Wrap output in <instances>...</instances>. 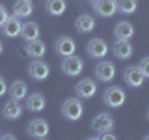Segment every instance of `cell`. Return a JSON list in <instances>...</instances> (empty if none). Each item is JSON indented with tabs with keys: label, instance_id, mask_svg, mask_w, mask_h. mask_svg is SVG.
<instances>
[{
	"label": "cell",
	"instance_id": "1",
	"mask_svg": "<svg viewBox=\"0 0 149 140\" xmlns=\"http://www.w3.org/2000/svg\"><path fill=\"white\" fill-rule=\"evenodd\" d=\"M62 114H63V118L69 120V121H78L82 118V114H84L82 101L74 99V97L73 99H65L63 105H62Z\"/></svg>",
	"mask_w": 149,
	"mask_h": 140
},
{
	"label": "cell",
	"instance_id": "2",
	"mask_svg": "<svg viewBox=\"0 0 149 140\" xmlns=\"http://www.w3.org/2000/svg\"><path fill=\"white\" fill-rule=\"evenodd\" d=\"M102 99H104V103L110 106V108H119V106L125 103V99H127V95H125V90H123V88L110 86V88H106Z\"/></svg>",
	"mask_w": 149,
	"mask_h": 140
},
{
	"label": "cell",
	"instance_id": "3",
	"mask_svg": "<svg viewBox=\"0 0 149 140\" xmlns=\"http://www.w3.org/2000/svg\"><path fill=\"white\" fill-rule=\"evenodd\" d=\"M84 69V60L78 58V56H65L63 62H62V71L67 75V77H77V75H80Z\"/></svg>",
	"mask_w": 149,
	"mask_h": 140
},
{
	"label": "cell",
	"instance_id": "4",
	"mask_svg": "<svg viewBox=\"0 0 149 140\" xmlns=\"http://www.w3.org/2000/svg\"><path fill=\"white\" fill-rule=\"evenodd\" d=\"M95 77L97 80L101 82H112L116 77V65L114 62H108V60H102L95 65Z\"/></svg>",
	"mask_w": 149,
	"mask_h": 140
},
{
	"label": "cell",
	"instance_id": "5",
	"mask_svg": "<svg viewBox=\"0 0 149 140\" xmlns=\"http://www.w3.org/2000/svg\"><path fill=\"white\" fill-rule=\"evenodd\" d=\"M93 9L101 17H114L118 11V0H93Z\"/></svg>",
	"mask_w": 149,
	"mask_h": 140
},
{
	"label": "cell",
	"instance_id": "6",
	"mask_svg": "<svg viewBox=\"0 0 149 140\" xmlns=\"http://www.w3.org/2000/svg\"><path fill=\"white\" fill-rule=\"evenodd\" d=\"M91 129L95 133H104V131H112L114 129V118L108 114V112H102V114H97L91 121Z\"/></svg>",
	"mask_w": 149,
	"mask_h": 140
},
{
	"label": "cell",
	"instance_id": "7",
	"mask_svg": "<svg viewBox=\"0 0 149 140\" xmlns=\"http://www.w3.org/2000/svg\"><path fill=\"white\" fill-rule=\"evenodd\" d=\"M28 73H30V77L34 78V80H45L47 77L50 75V67L49 64L41 62V60H34L30 65H28Z\"/></svg>",
	"mask_w": 149,
	"mask_h": 140
},
{
	"label": "cell",
	"instance_id": "8",
	"mask_svg": "<svg viewBox=\"0 0 149 140\" xmlns=\"http://www.w3.org/2000/svg\"><path fill=\"white\" fill-rule=\"evenodd\" d=\"M74 93H77V97H82V99H90L97 93V84L93 78H82L80 82L77 84V88H74Z\"/></svg>",
	"mask_w": 149,
	"mask_h": 140
},
{
	"label": "cell",
	"instance_id": "9",
	"mask_svg": "<svg viewBox=\"0 0 149 140\" xmlns=\"http://www.w3.org/2000/svg\"><path fill=\"white\" fill-rule=\"evenodd\" d=\"M28 133L32 138H47L49 136V123L41 118H36L28 123Z\"/></svg>",
	"mask_w": 149,
	"mask_h": 140
},
{
	"label": "cell",
	"instance_id": "10",
	"mask_svg": "<svg viewBox=\"0 0 149 140\" xmlns=\"http://www.w3.org/2000/svg\"><path fill=\"white\" fill-rule=\"evenodd\" d=\"M123 78H125V82H127L129 86H132V88H140L143 84V80H146V77H143V73L140 71L138 65H130V67L125 69Z\"/></svg>",
	"mask_w": 149,
	"mask_h": 140
},
{
	"label": "cell",
	"instance_id": "11",
	"mask_svg": "<svg viewBox=\"0 0 149 140\" xmlns=\"http://www.w3.org/2000/svg\"><path fill=\"white\" fill-rule=\"evenodd\" d=\"M56 52H58L60 56H71L74 54V50H77V43H74V39H71L69 36H62L56 39Z\"/></svg>",
	"mask_w": 149,
	"mask_h": 140
},
{
	"label": "cell",
	"instance_id": "12",
	"mask_svg": "<svg viewBox=\"0 0 149 140\" xmlns=\"http://www.w3.org/2000/svg\"><path fill=\"white\" fill-rule=\"evenodd\" d=\"M0 28H2V34L6 36V37H17V36H21L22 22L19 21V17L11 15V17H8L6 21H4V24L0 26Z\"/></svg>",
	"mask_w": 149,
	"mask_h": 140
},
{
	"label": "cell",
	"instance_id": "13",
	"mask_svg": "<svg viewBox=\"0 0 149 140\" xmlns=\"http://www.w3.org/2000/svg\"><path fill=\"white\" fill-rule=\"evenodd\" d=\"M106 52H108V45H106V41L101 39V37H95V39H91L90 43H88V54H90L91 58H104Z\"/></svg>",
	"mask_w": 149,
	"mask_h": 140
},
{
	"label": "cell",
	"instance_id": "14",
	"mask_svg": "<svg viewBox=\"0 0 149 140\" xmlns=\"http://www.w3.org/2000/svg\"><path fill=\"white\" fill-rule=\"evenodd\" d=\"M112 50H114L116 58L119 60H129L132 56V45L129 39H116V43L112 45Z\"/></svg>",
	"mask_w": 149,
	"mask_h": 140
},
{
	"label": "cell",
	"instance_id": "15",
	"mask_svg": "<svg viewBox=\"0 0 149 140\" xmlns=\"http://www.w3.org/2000/svg\"><path fill=\"white\" fill-rule=\"evenodd\" d=\"M45 52H47V45L39 37L26 43V54L30 56V58H41V56H45Z\"/></svg>",
	"mask_w": 149,
	"mask_h": 140
},
{
	"label": "cell",
	"instance_id": "16",
	"mask_svg": "<svg viewBox=\"0 0 149 140\" xmlns=\"http://www.w3.org/2000/svg\"><path fill=\"white\" fill-rule=\"evenodd\" d=\"M8 92H9V97H11V99H15V101L24 99V97H26V93H28L26 82H24V80H13L11 84H9Z\"/></svg>",
	"mask_w": 149,
	"mask_h": 140
},
{
	"label": "cell",
	"instance_id": "17",
	"mask_svg": "<svg viewBox=\"0 0 149 140\" xmlns=\"http://www.w3.org/2000/svg\"><path fill=\"white\" fill-rule=\"evenodd\" d=\"M2 114H4V118H6V120H17V118H21V114H22L21 103L15 101V99L8 101L6 105H4V108H2Z\"/></svg>",
	"mask_w": 149,
	"mask_h": 140
},
{
	"label": "cell",
	"instance_id": "18",
	"mask_svg": "<svg viewBox=\"0 0 149 140\" xmlns=\"http://www.w3.org/2000/svg\"><path fill=\"white\" fill-rule=\"evenodd\" d=\"M114 36H116V39H130L134 36V26L129 21H121L114 28Z\"/></svg>",
	"mask_w": 149,
	"mask_h": 140
},
{
	"label": "cell",
	"instance_id": "19",
	"mask_svg": "<svg viewBox=\"0 0 149 140\" xmlns=\"http://www.w3.org/2000/svg\"><path fill=\"white\" fill-rule=\"evenodd\" d=\"M74 24H77V30L80 32V34H88V32H91L93 28H95V19H93L90 13H82V15H78Z\"/></svg>",
	"mask_w": 149,
	"mask_h": 140
},
{
	"label": "cell",
	"instance_id": "20",
	"mask_svg": "<svg viewBox=\"0 0 149 140\" xmlns=\"http://www.w3.org/2000/svg\"><path fill=\"white\" fill-rule=\"evenodd\" d=\"M45 106H47V99H45V95H41V93H32V95L26 99V108L30 112H41Z\"/></svg>",
	"mask_w": 149,
	"mask_h": 140
},
{
	"label": "cell",
	"instance_id": "21",
	"mask_svg": "<svg viewBox=\"0 0 149 140\" xmlns=\"http://www.w3.org/2000/svg\"><path fill=\"white\" fill-rule=\"evenodd\" d=\"M34 11V4L30 0H17L15 6H13V15L22 19V17H30Z\"/></svg>",
	"mask_w": 149,
	"mask_h": 140
},
{
	"label": "cell",
	"instance_id": "22",
	"mask_svg": "<svg viewBox=\"0 0 149 140\" xmlns=\"http://www.w3.org/2000/svg\"><path fill=\"white\" fill-rule=\"evenodd\" d=\"M21 37L26 41H32V39H37L39 37V26L37 22H22V28H21Z\"/></svg>",
	"mask_w": 149,
	"mask_h": 140
},
{
	"label": "cell",
	"instance_id": "23",
	"mask_svg": "<svg viewBox=\"0 0 149 140\" xmlns=\"http://www.w3.org/2000/svg\"><path fill=\"white\" fill-rule=\"evenodd\" d=\"M45 6H47V11L52 17H60V15H63V11L67 9V2H65V0H47Z\"/></svg>",
	"mask_w": 149,
	"mask_h": 140
},
{
	"label": "cell",
	"instance_id": "24",
	"mask_svg": "<svg viewBox=\"0 0 149 140\" xmlns=\"http://www.w3.org/2000/svg\"><path fill=\"white\" fill-rule=\"evenodd\" d=\"M136 8H138V0H118V11L125 13V15L134 13Z\"/></svg>",
	"mask_w": 149,
	"mask_h": 140
},
{
	"label": "cell",
	"instance_id": "25",
	"mask_svg": "<svg viewBox=\"0 0 149 140\" xmlns=\"http://www.w3.org/2000/svg\"><path fill=\"white\" fill-rule=\"evenodd\" d=\"M138 67H140V71L143 73V77H146V78H149V56H147V58H143L142 62H140V65H138Z\"/></svg>",
	"mask_w": 149,
	"mask_h": 140
},
{
	"label": "cell",
	"instance_id": "26",
	"mask_svg": "<svg viewBox=\"0 0 149 140\" xmlns=\"http://www.w3.org/2000/svg\"><path fill=\"white\" fill-rule=\"evenodd\" d=\"M95 138H99V140H116V134L110 133V131H104V133H99Z\"/></svg>",
	"mask_w": 149,
	"mask_h": 140
},
{
	"label": "cell",
	"instance_id": "27",
	"mask_svg": "<svg viewBox=\"0 0 149 140\" xmlns=\"http://www.w3.org/2000/svg\"><path fill=\"white\" fill-rule=\"evenodd\" d=\"M8 17H9V15H8V9L4 8V6H0V26L4 24V21H6Z\"/></svg>",
	"mask_w": 149,
	"mask_h": 140
},
{
	"label": "cell",
	"instance_id": "28",
	"mask_svg": "<svg viewBox=\"0 0 149 140\" xmlns=\"http://www.w3.org/2000/svg\"><path fill=\"white\" fill-rule=\"evenodd\" d=\"M6 92H8V84H6V80H4V77H0V97H2Z\"/></svg>",
	"mask_w": 149,
	"mask_h": 140
},
{
	"label": "cell",
	"instance_id": "29",
	"mask_svg": "<svg viewBox=\"0 0 149 140\" xmlns=\"http://www.w3.org/2000/svg\"><path fill=\"white\" fill-rule=\"evenodd\" d=\"M0 136H2V138H9V140H11V138H15L13 134H0Z\"/></svg>",
	"mask_w": 149,
	"mask_h": 140
},
{
	"label": "cell",
	"instance_id": "30",
	"mask_svg": "<svg viewBox=\"0 0 149 140\" xmlns=\"http://www.w3.org/2000/svg\"><path fill=\"white\" fill-rule=\"evenodd\" d=\"M2 50H4V45H2V41H0V54H2Z\"/></svg>",
	"mask_w": 149,
	"mask_h": 140
},
{
	"label": "cell",
	"instance_id": "31",
	"mask_svg": "<svg viewBox=\"0 0 149 140\" xmlns=\"http://www.w3.org/2000/svg\"><path fill=\"white\" fill-rule=\"evenodd\" d=\"M146 140H149V134H146Z\"/></svg>",
	"mask_w": 149,
	"mask_h": 140
},
{
	"label": "cell",
	"instance_id": "32",
	"mask_svg": "<svg viewBox=\"0 0 149 140\" xmlns=\"http://www.w3.org/2000/svg\"><path fill=\"white\" fill-rule=\"evenodd\" d=\"M147 120H149V110H147Z\"/></svg>",
	"mask_w": 149,
	"mask_h": 140
}]
</instances>
